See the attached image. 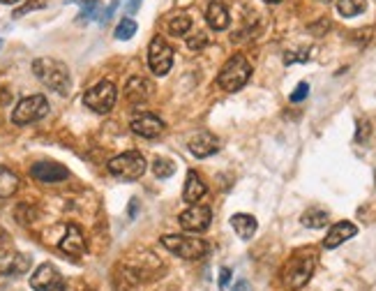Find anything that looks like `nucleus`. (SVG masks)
I'll list each match as a JSON object with an SVG mask.
<instances>
[{
	"mask_svg": "<svg viewBox=\"0 0 376 291\" xmlns=\"http://www.w3.org/2000/svg\"><path fill=\"white\" fill-rule=\"evenodd\" d=\"M33 72L44 86L51 88V91H56L60 95L69 93L72 81H69V69L65 62H60L56 58H37L33 62Z\"/></svg>",
	"mask_w": 376,
	"mask_h": 291,
	"instance_id": "obj_1",
	"label": "nucleus"
},
{
	"mask_svg": "<svg viewBox=\"0 0 376 291\" xmlns=\"http://www.w3.org/2000/svg\"><path fill=\"white\" fill-rule=\"evenodd\" d=\"M316 266V255L312 250H298L284 268V284L289 289H301L309 282Z\"/></svg>",
	"mask_w": 376,
	"mask_h": 291,
	"instance_id": "obj_2",
	"label": "nucleus"
},
{
	"mask_svg": "<svg viewBox=\"0 0 376 291\" xmlns=\"http://www.w3.org/2000/svg\"><path fill=\"white\" fill-rule=\"evenodd\" d=\"M252 77V65L250 60L245 58V56H233V58H228L224 62V67H222L220 77H218V84L222 91L226 93H235L240 91L247 81Z\"/></svg>",
	"mask_w": 376,
	"mask_h": 291,
	"instance_id": "obj_3",
	"label": "nucleus"
},
{
	"mask_svg": "<svg viewBox=\"0 0 376 291\" xmlns=\"http://www.w3.org/2000/svg\"><path fill=\"white\" fill-rule=\"evenodd\" d=\"M162 245L167 248L171 255L187 259V261H196V259H203L208 252L206 240L196 238V236H164Z\"/></svg>",
	"mask_w": 376,
	"mask_h": 291,
	"instance_id": "obj_4",
	"label": "nucleus"
},
{
	"mask_svg": "<svg viewBox=\"0 0 376 291\" xmlns=\"http://www.w3.org/2000/svg\"><path fill=\"white\" fill-rule=\"evenodd\" d=\"M109 172L120 181H139L145 174V160L141 153L130 150V153L113 157L109 162Z\"/></svg>",
	"mask_w": 376,
	"mask_h": 291,
	"instance_id": "obj_5",
	"label": "nucleus"
},
{
	"mask_svg": "<svg viewBox=\"0 0 376 291\" xmlns=\"http://www.w3.org/2000/svg\"><path fill=\"white\" fill-rule=\"evenodd\" d=\"M49 113V102L44 95H30V97H23L21 102L16 104V109L12 111V123L14 125H30L42 120Z\"/></svg>",
	"mask_w": 376,
	"mask_h": 291,
	"instance_id": "obj_6",
	"label": "nucleus"
},
{
	"mask_svg": "<svg viewBox=\"0 0 376 291\" xmlns=\"http://www.w3.org/2000/svg\"><path fill=\"white\" fill-rule=\"evenodd\" d=\"M118 91L111 81H99L97 86H93L91 91L84 95V104L95 113H109L116 106Z\"/></svg>",
	"mask_w": 376,
	"mask_h": 291,
	"instance_id": "obj_7",
	"label": "nucleus"
},
{
	"mask_svg": "<svg viewBox=\"0 0 376 291\" xmlns=\"http://www.w3.org/2000/svg\"><path fill=\"white\" fill-rule=\"evenodd\" d=\"M148 65L157 77H164V74L171 69V65H174V49H171L167 40H162L159 35L148 47Z\"/></svg>",
	"mask_w": 376,
	"mask_h": 291,
	"instance_id": "obj_8",
	"label": "nucleus"
},
{
	"mask_svg": "<svg viewBox=\"0 0 376 291\" xmlns=\"http://www.w3.org/2000/svg\"><path fill=\"white\" fill-rule=\"evenodd\" d=\"M210 220H213V211H210L208 206H189L187 211L180 213V218H178V222L185 231L189 233H201L206 231L210 226Z\"/></svg>",
	"mask_w": 376,
	"mask_h": 291,
	"instance_id": "obj_9",
	"label": "nucleus"
},
{
	"mask_svg": "<svg viewBox=\"0 0 376 291\" xmlns=\"http://www.w3.org/2000/svg\"><path fill=\"white\" fill-rule=\"evenodd\" d=\"M30 287L35 291H56L62 287V277L58 273V268L51 264H42L30 277Z\"/></svg>",
	"mask_w": 376,
	"mask_h": 291,
	"instance_id": "obj_10",
	"label": "nucleus"
},
{
	"mask_svg": "<svg viewBox=\"0 0 376 291\" xmlns=\"http://www.w3.org/2000/svg\"><path fill=\"white\" fill-rule=\"evenodd\" d=\"M187 146H189V153L194 157H199V160H203V157H210L218 153L220 139L215 135H210V132H196V135L189 139Z\"/></svg>",
	"mask_w": 376,
	"mask_h": 291,
	"instance_id": "obj_11",
	"label": "nucleus"
},
{
	"mask_svg": "<svg viewBox=\"0 0 376 291\" xmlns=\"http://www.w3.org/2000/svg\"><path fill=\"white\" fill-rule=\"evenodd\" d=\"M132 130H134V135H139L143 139H155L164 132V123L155 116V113L143 111L141 116H137L132 120Z\"/></svg>",
	"mask_w": 376,
	"mask_h": 291,
	"instance_id": "obj_12",
	"label": "nucleus"
},
{
	"mask_svg": "<svg viewBox=\"0 0 376 291\" xmlns=\"http://www.w3.org/2000/svg\"><path fill=\"white\" fill-rule=\"evenodd\" d=\"M60 250L69 257H84L86 238H84V231H81L76 224H67L65 236H62V240H60Z\"/></svg>",
	"mask_w": 376,
	"mask_h": 291,
	"instance_id": "obj_13",
	"label": "nucleus"
},
{
	"mask_svg": "<svg viewBox=\"0 0 376 291\" xmlns=\"http://www.w3.org/2000/svg\"><path fill=\"white\" fill-rule=\"evenodd\" d=\"M30 174H33V178L42 181V183H60L69 176L67 169L56 162H37V164H33Z\"/></svg>",
	"mask_w": 376,
	"mask_h": 291,
	"instance_id": "obj_14",
	"label": "nucleus"
},
{
	"mask_svg": "<svg viewBox=\"0 0 376 291\" xmlns=\"http://www.w3.org/2000/svg\"><path fill=\"white\" fill-rule=\"evenodd\" d=\"M355 233H358V226L353 222H346V220H344V222H337V224H333V229L328 231L326 240H323V248H328V250L340 248L344 240H351Z\"/></svg>",
	"mask_w": 376,
	"mask_h": 291,
	"instance_id": "obj_15",
	"label": "nucleus"
},
{
	"mask_svg": "<svg viewBox=\"0 0 376 291\" xmlns=\"http://www.w3.org/2000/svg\"><path fill=\"white\" fill-rule=\"evenodd\" d=\"M152 93V86L148 79L143 77H132L127 81V88H125V97L130 100L132 104H143L145 100L150 97Z\"/></svg>",
	"mask_w": 376,
	"mask_h": 291,
	"instance_id": "obj_16",
	"label": "nucleus"
},
{
	"mask_svg": "<svg viewBox=\"0 0 376 291\" xmlns=\"http://www.w3.org/2000/svg\"><path fill=\"white\" fill-rule=\"evenodd\" d=\"M208 187L203 178L196 172H189L187 174V181H185V192H183V199L187 201V204H199V201L206 197Z\"/></svg>",
	"mask_w": 376,
	"mask_h": 291,
	"instance_id": "obj_17",
	"label": "nucleus"
},
{
	"mask_svg": "<svg viewBox=\"0 0 376 291\" xmlns=\"http://www.w3.org/2000/svg\"><path fill=\"white\" fill-rule=\"evenodd\" d=\"M206 19H208V26L213 30H226L228 23H231V16H228V10L220 0H213L208 5V12H206Z\"/></svg>",
	"mask_w": 376,
	"mask_h": 291,
	"instance_id": "obj_18",
	"label": "nucleus"
},
{
	"mask_svg": "<svg viewBox=\"0 0 376 291\" xmlns=\"http://www.w3.org/2000/svg\"><path fill=\"white\" fill-rule=\"evenodd\" d=\"M231 226H233V231L240 236V240H250L254 233H257V220H254L252 215H247V213L233 215Z\"/></svg>",
	"mask_w": 376,
	"mask_h": 291,
	"instance_id": "obj_19",
	"label": "nucleus"
},
{
	"mask_svg": "<svg viewBox=\"0 0 376 291\" xmlns=\"http://www.w3.org/2000/svg\"><path fill=\"white\" fill-rule=\"evenodd\" d=\"M19 189V176L10 172L8 167H0V199L12 197Z\"/></svg>",
	"mask_w": 376,
	"mask_h": 291,
	"instance_id": "obj_20",
	"label": "nucleus"
},
{
	"mask_svg": "<svg viewBox=\"0 0 376 291\" xmlns=\"http://www.w3.org/2000/svg\"><path fill=\"white\" fill-rule=\"evenodd\" d=\"M301 222L307 226V229H323L328 224V213L321 211V208H309V211L303 213Z\"/></svg>",
	"mask_w": 376,
	"mask_h": 291,
	"instance_id": "obj_21",
	"label": "nucleus"
},
{
	"mask_svg": "<svg viewBox=\"0 0 376 291\" xmlns=\"http://www.w3.org/2000/svg\"><path fill=\"white\" fill-rule=\"evenodd\" d=\"M81 8V19H99L104 21V10H102L99 0H74Z\"/></svg>",
	"mask_w": 376,
	"mask_h": 291,
	"instance_id": "obj_22",
	"label": "nucleus"
},
{
	"mask_svg": "<svg viewBox=\"0 0 376 291\" xmlns=\"http://www.w3.org/2000/svg\"><path fill=\"white\" fill-rule=\"evenodd\" d=\"M30 268V257L25 255H14L10 259V264L3 266V273L5 275H23L25 270Z\"/></svg>",
	"mask_w": 376,
	"mask_h": 291,
	"instance_id": "obj_23",
	"label": "nucleus"
},
{
	"mask_svg": "<svg viewBox=\"0 0 376 291\" xmlns=\"http://www.w3.org/2000/svg\"><path fill=\"white\" fill-rule=\"evenodd\" d=\"M367 8V0H337V12L342 16H358Z\"/></svg>",
	"mask_w": 376,
	"mask_h": 291,
	"instance_id": "obj_24",
	"label": "nucleus"
},
{
	"mask_svg": "<svg viewBox=\"0 0 376 291\" xmlns=\"http://www.w3.org/2000/svg\"><path fill=\"white\" fill-rule=\"evenodd\" d=\"M189 28H192V19L187 14H176L174 19L169 21V33L176 35V37H183L189 33Z\"/></svg>",
	"mask_w": 376,
	"mask_h": 291,
	"instance_id": "obj_25",
	"label": "nucleus"
},
{
	"mask_svg": "<svg viewBox=\"0 0 376 291\" xmlns=\"http://www.w3.org/2000/svg\"><path fill=\"white\" fill-rule=\"evenodd\" d=\"M152 174H155L157 178H171V176L176 174V164L167 160V157H157V160L152 162Z\"/></svg>",
	"mask_w": 376,
	"mask_h": 291,
	"instance_id": "obj_26",
	"label": "nucleus"
},
{
	"mask_svg": "<svg viewBox=\"0 0 376 291\" xmlns=\"http://www.w3.org/2000/svg\"><path fill=\"white\" fill-rule=\"evenodd\" d=\"M137 33V21L134 19H123V21L116 26V37L118 40H130Z\"/></svg>",
	"mask_w": 376,
	"mask_h": 291,
	"instance_id": "obj_27",
	"label": "nucleus"
},
{
	"mask_svg": "<svg viewBox=\"0 0 376 291\" xmlns=\"http://www.w3.org/2000/svg\"><path fill=\"white\" fill-rule=\"evenodd\" d=\"M12 252H14V245H12V238L10 233L0 226V259H8Z\"/></svg>",
	"mask_w": 376,
	"mask_h": 291,
	"instance_id": "obj_28",
	"label": "nucleus"
},
{
	"mask_svg": "<svg viewBox=\"0 0 376 291\" xmlns=\"http://www.w3.org/2000/svg\"><path fill=\"white\" fill-rule=\"evenodd\" d=\"M208 44V37H206V33H196V35H192L187 40V47L189 49H194V51H199V49H203Z\"/></svg>",
	"mask_w": 376,
	"mask_h": 291,
	"instance_id": "obj_29",
	"label": "nucleus"
},
{
	"mask_svg": "<svg viewBox=\"0 0 376 291\" xmlns=\"http://www.w3.org/2000/svg\"><path fill=\"white\" fill-rule=\"evenodd\" d=\"M42 8H44V3H42V0H33V3H25L23 8H19V10L14 12V16L19 19V16L28 14V12H33V10H42Z\"/></svg>",
	"mask_w": 376,
	"mask_h": 291,
	"instance_id": "obj_30",
	"label": "nucleus"
},
{
	"mask_svg": "<svg viewBox=\"0 0 376 291\" xmlns=\"http://www.w3.org/2000/svg\"><path fill=\"white\" fill-rule=\"evenodd\" d=\"M307 93H309V86L303 81V84H298V88H296V91H293V95H291V102H303V100L307 97Z\"/></svg>",
	"mask_w": 376,
	"mask_h": 291,
	"instance_id": "obj_31",
	"label": "nucleus"
},
{
	"mask_svg": "<svg viewBox=\"0 0 376 291\" xmlns=\"http://www.w3.org/2000/svg\"><path fill=\"white\" fill-rule=\"evenodd\" d=\"M228 280H231V268H222L220 270V289H224Z\"/></svg>",
	"mask_w": 376,
	"mask_h": 291,
	"instance_id": "obj_32",
	"label": "nucleus"
},
{
	"mask_svg": "<svg viewBox=\"0 0 376 291\" xmlns=\"http://www.w3.org/2000/svg\"><path fill=\"white\" fill-rule=\"evenodd\" d=\"M10 102H12V93L8 91V88H0V106H5Z\"/></svg>",
	"mask_w": 376,
	"mask_h": 291,
	"instance_id": "obj_33",
	"label": "nucleus"
},
{
	"mask_svg": "<svg viewBox=\"0 0 376 291\" xmlns=\"http://www.w3.org/2000/svg\"><path fill=\"white\" fill-rule=\"evenodd\" d=\"M231 291H252V287H250V282H245V280H240L235 287L231 289Z\"/></svg>",
	"mask_w": 376,
	"mask_h": 291,
	"instance_id": "obj_34",
	"label": "nucleus"
},
{
	"mask_svg": "<svg viewBox=\"0 0 376 291\" xmlns=\"http://www.w3.org/2000/svg\"><path fill=\"white\" fill-rule=\"evenodd\" d=\"M139 5H141V0H132V3H130V12H137Z\"/></svg>",
	"mask_w": 376,
	"mask_h": 291,
	"instance_id": "obj_35",
	"label": "nucleus"
},
{
	"mask_svg": "<svg viewBox=\"0 0 376 291\" xmlns=\"http://www.w3.org/2000/svg\"><path fill=\"white\" fill-rule=\"evenodd\" d=\"M0 3H5V5H14V3H19V0H0Z\"/></svg>",
	"mask_w": 376,
	"mask_h": 291,
	"instance_id": "obj_36",
	"label": "nucleus"
},
{
	"mask_svg": "<svg viewBox=\"0 0 376 291\" xmlns=\"http://www.w3.org/2000/svg\"><path fill=\"white\" fill-rule=\"evenodd\" d=\"M266 3H270V5H277V3H282V0H266Z\"/></svg>",
	"mask_w": 376,
	"mask_h": 291,
	"instance_id": "obj_37",
	"label": "nucleus"
},
{
	"mask_svg": "<svg viewBox=\"0 0 376 291\" xmlns=\"http://www.w3.org/2000/svg\"><path fill=\"white\" fill-rule=\"evenodd\" d=\"M0 49H3V40H0Z\"/></svg>",
	"mask_w": 376,
	"mask_h": 291,
	"instance_id": "obj_38",
	"label": "nucleus"
},
{
	"mask_svg": "<svg viewBox=\"0 0 376 291\" xmlns=\"http://www.w3.org/2000/svg\"><path fill=\"white\" fill-rule=\"evenodd\" d=\"M374 183H376V172H374Z\"/></svg>",
	"mask_w": 376,
	"mask_h": 291,
	"instance_id": "obj_39",
	"label": "nucleus"
},
{
	"mask_svg": "<svg viewBox=\"0 0 376 291\" xmlns=\"http://www.w3.org/2000/svg\"><path fill=\"white\" fill-rule=\"evenodd\" d=\"M323 3H330V0H323Z\"/></svg>",
	"mask_w": 376,
	"mask_h": 291,
	"instance_id": "obj_40",
	"label": "nucleus"
}]
</instances>
